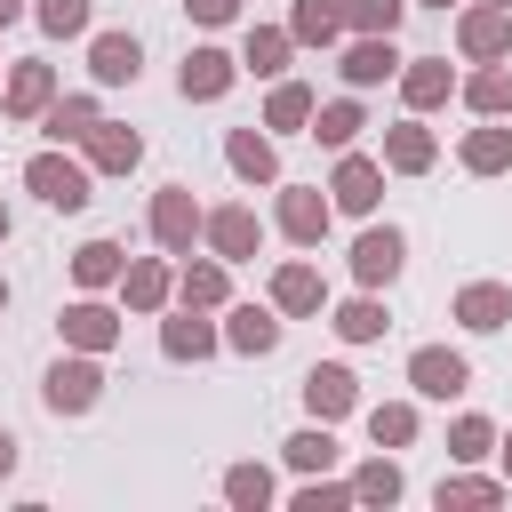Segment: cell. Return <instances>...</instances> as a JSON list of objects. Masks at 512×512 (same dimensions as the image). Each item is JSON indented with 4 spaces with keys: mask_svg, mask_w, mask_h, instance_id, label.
Here are the masks:
<instances>
[{
    "mask_svg": "<svg viewBox=\"0 0 512 512\" xmlns=\"http://www.w3.org/2000/svg\"><path fill=\"white\" fill-rule=\"evenodd\" d=\"M24 184H32V192H40L48 208H80V200H88V176H80V168H72L64 152H40V160L24 168Z\"/></svg>",
    "mask_w": 512,
    "mask_h": 512,
    "instance_id": "1",
    "label": "cell"
},
{
    "mask_svg": "<svg viewBox=\"0 0 512 512\" xmlns=\"http://www.w3.org/2000/svg\"><path fill=\"white\" fill-rule=\"evenodd\" d=\"M408 384H416L424 400H456V392L472 384V368H464L456 352H440V344H424V352L408 360Z\"/></svg>",
    "mask_w": 512,
    "mask_h": 512,
    "instance_id": "2",
    "label": "cell"
},
{
    "mask_svg": "<svg viewBox=\"0 0 512 512\" xmlns=\"http://www.w3.org/2000/svg\"><path fill=\"white\" fill-rule=\"evenodd\" d=\"M96 384H104L96 360H56V368H48V408H88Z\"/></svg>",
    "mask_w": 512,
    "mask_h": 512,
    "instance_id": "3",
    "label": "cell"
},
{
    "mask_svg": "<svg viewBox=\"0 0 512 512\" xmlns=\"http://www.w3.org/2000/svg\"><path fill=\"white\" fill-rule=\"evenodd\" d=\"M152 232H160V248H184V240L200 232V208H192V192H160V200H152Z\"/></svg>",
    "mask_w": 512,
    "mask_h": 512,
    "instance_id": "4",
    "label": "cell"
},
{
    "mask_svg": "<svg viewBox=\"0 0 512 512\" xmlns=\"http://www.w3.org/2000/svg\"><path fill=\"white\" fill-rule=\"evenodd\" d=\"M352 272L376 288V280H392L400 272V232L384 224V232H360V248H352Z\"/></svg>",
    "mask_w": 512,
    "mask_h": 512,
    "instance_id": "5",
    "label": "cell"
},
{
    "mask_svg": "<svg viewBox=\"0 0 512 512\" xmlns=\"http://www.w3.org/2000/svg\"><path fill=\"white\" fill-rule=\"evenodd\" d=\"M392 64H400V56H392V32H368V40L344 56V80H352V88H376Z\"/></svg>",
    "mask_w": 512,
    "mask_h": 512,
    "instance_id": "6",
    "label": "cell"
},
{
    "mask_svg": "<svg viewBox=\"0 0 512 512\" xmlns=\"http://www.w3.org/2000/svg\"><path fill=\"white\" fill-rule=\"evenodd\" d=\"M232 88V56L224 48H192L184 56V96H224Z\"/></svg>",
    "mask_w": 512,
    "mask_h": 512,
    "instance_id": "7",
    "label": "cell"
},
{
    "mask_svg": "<svg viewBox=\"0 0 512 512\" xmlns=\"http://www.w3.org/2000/svg\"><path fill=\"white\" fill-rule=\"evenodd\" d=\"M208 240H216V256L232 264V256L256 248V216H248V208H216V216H208Z\"/></svg>",
    "mask_w": 512,
    "mask_h": 512,
    "instance_id": "8",
    "label": "cell"
},
{
    "mask_svg": "<svg viewBox=\"0 0 512 512\" xmlns=\"http://www.w3.org/2000/svg\"><path fill=\"white\" fill-rule=\"evenodd\" d=\"M456 320H464V328H504V320H512V296L480 280V288H464V296H456Z\"/></svg>",
    "mask_w": 512,
    "mask_h": 512,
    "instance_id": "9",
    "label": "cell"
},
{
    "mask_svg": "<svg viewBox=\"0 0 512 512\" xmlns=\"http://www.w3.org/2000/svg\"><path fill=\"white\" fill-rule=\"evenodd\" d=\"M304 400H312V416L328 424V416L352 408V376H344V368H312V376H304Z\"/></svg>",
    "mask_w": 512,
    "mask_h": 512,
    "instance_id": "10",
    "label": "cell"
},
{
    "mask_svg": "<svg viewBox=\"0 0 512 512\" xmlns=\"http://www.w3.org/2000/svg\"><path fill=\"white\" fill-rule=\"evenodd\" d=\"M376 184H384V176H376L368 160H344V168H336V208L368 216V208H376Z\"/></svg>",
    "mask_w": 512,
    "mask_h": 512,
    "instance_id": "11",
    "label": "cell"
},
{
    "mask_svg": "<svg viewBox=\"0 0 512 512\" xmlns=\"http://www.w3.org/2000/svg\"><path fill=\"white\" fill-rule=\"evenodd\" d=\"M280 224H288V240H320L328 232V200L320 192H288L280 200Z\"/></svg>",
    "mask_w": 512,
    "mask_h": 512,
    "instance_id": "12",
    "label": "cell"
},
{
    "mask_svg": "<svg viewBox=\"0 0 512 512\" xmlns=\"http://www.w3.org/2000/svg\"><path fill=\"white\" fill-rule=\"evenodd\" d=\"M512 40V8H480V16H464V48L472 56H496Z\"/></svg>",
    "mask_w": 512,
    "mask_h": 512,
    "instance_id": "13",
    "label": "cell"
},
{
    "mask_svg": "<svg viewBox=\"0 0 512 512\" xmlns=\"http://www.w3.org/2000/svg\"><path fill=\"white\" fill-rule=\"evenodd\" d=\"M272 304H280V312H312V304H320V272H312V264H288V272L272 280Z\"/></svg>",
    "mask_w": 512,
    "mask_h": 512,
    "instance_id": "14",
    "label": "cell"
},
{
    "mask_svg": "<svg viewBox=\"0 0 512 512\" xmlns=\"http://www.w3.org/2000/svg\"><path fill=\"white\" fill-rule=\"evenodd\" d=\"M464 168H480V176L512 168V128H480V136H464Z\"/></svg>",
    "mask_w": 512,
    "mask_h": 512,
    "instance_id": "15",
    "label": "cell"
},
{
    "mask_svg": "<svg viewBox=\"0 0 512 512\" xmlns=\"http://www.w3.org/2000/svg\"><path fill=\"white\" fill-rule=\"evenodd\" d=\"M56 96V80H48V64H16V80H8V112H40Z\"/></svg>",
    "mask_w": 512,
    "mask_h": 512,
    "instance_id": "16",
    "label": "cell"
},
{
    "mask_svg": "<svg viewBox=\"0 0 512 512\" xmlns=\"http://www.w3.org/2000/svg\"><path fill=\"white\" fill-rule=\"evenodd\" d=\"M88 152H96V168H136V128H88Z\"/></svg>",
    "mask_w": 512,
    "mask_h": 512,
    "instance_id": "17",
    "label": "cell"
},
{
    "mask_svg": "<svg viewBox=\"0 0 512 512\" xmlns=\"http://www.w3.org/2000/svg\"><path fill=\"white\" fill-rule=\"evenodd\" d=\"M64 336L88 344V352H104V344H112V312H104V304H72V312H64Z\"/></svg>",
    "mask_w": 512,
    "mask_h": 512,
    "instance_id": "18",
    "label": "cell"
},
{
    "mask_svg": "<svg viewBox=\"0 0 512 512\" xmlns=\"http://www.w3.org/2000/svg\"><path fill=\"white\" fill-rule=\"evenodd\" d=\"M96 80H136V40L128 32H104L96 40Z\"/></svg>",
    "mask_w": 512,
    "mask_h": 512,
    "instance_id": "19",
    "label": "cell"
},
{
    "mask_svg": "<svg viewBox=\"0 0 512 512\" xmlns=\"http://www.w3.org/2000/svg\"><path fill=\"white\" fill-rule=\"evenodd\" d=\"M232 344H240V352H272V344H280V320L248 304V312H232Z\"/></svg>",
    "mask_w": 512,
    "mask_h": 512,
    "instance_id": "20",
    "label": "cell"
},
{
    "mask_svg": "<svg viewBox=\"0 0 512 512\" xmlns=\"http://www.w3.org/2000/svg\"><path fill=\"white\" fill-rule=\"evenodd\" d=\"M336 24H344L336 0H296V40H336Z\"/></svg>",
    "mask_w": 512,
    "mask_h": 512,
    "instance_id": "21",
    "label": "cell"
},
{
    "mask_svg": "<svg viewBox=\"0 0 512 512\" xmlns=\"http://www.w3.org/2000/svg\"><path fill=\"white\" fill-rule=\"evenodd\" d=\"M384 160H392V168H432V136H424V128H392V136H384Z\"/></svg>",
    "mask_w": 512,
    "mask_h": 512,
    "instance_id": "22",
    "label": "cell"
},
{
    "mask_svg": "<svg viewBox=\"0 0 512 512\" xmlns=\"http://www.w3.org/2000/svg\"><path fill=\"white\" fill-rule=\"evenodd\" d=\"M232 168H240L248 184H272V176H280V168H272V144H264V136H232Z\"/></svg>",
    "mask_w": 512,
    "mask_h": 512,
    "instance_id": "23",
    "label": "cell"
},
{
    "mask_svg": "<svg viewBox=\"0 0 512 512\" xmlns=\"http://www.w3.org/2000/svg\"><path fill=\"white\" fill-rule=\"evenodd\" d=\"M72 272H80V280H88V288H104V280H112V272H120V248H112V240H88V248H80V256H72Z\"/></svg>",
    "mask_w": 512,
    "mask_h": 512,
    "instance_id": "24",
    "label": "cell"
},
{
    "mask_svg": "<svg viewBox=\"0 0 512 512\" xmlns=\"http://www.w3.org/2000/svg\"><path fill=\"white\" fill-rule=\"evenodd\" d=\"M88 128H96V104H88V96H72V104L48 112V136H56V144H64V136H88Z\"/></svg>",
    "mask_w": 512,
    "mask_h": 512,
    "instance_id": "25",
    "label": "cell"
},
{
    "mask_svg": "<svg viewBox=\"0 0 512 512\" xmlns=\"http://www.w3.org/2000/svg\"><path fill=\"white\" fill-rule=\"evenodd\" d=\"M336 336H352V344H368V336H384V312H376V304L360 296V304H344V312H336Z\"/></svg>",
    "mask_w": 512,
    "mask_h": 512,
    "instance_id": "26",
    "label": "cell"
},
{
    "mask_svg": "<svg viewBox=\"0 0 512 512\" xmlns=\"http://www.w3.org/2000/svg\"><path fill=\"white\" fill-rule=\"evenodd\" d=\"M208 344H216V336H208V320H192V312H184V320H168V352H176V360H200Z\"/></svg>",
    "mask_w": 512,
    "mask_h": 512,
    "instance_id": "27",
    "label": "cell"
},
{
    "mask_svg": "<svg viewBox=\"0 0 512 512\" xmlns=\"http://www.w3.org/2000/svg\"><path fill=\"white\" fill-rule=\"evenodd\" d=\"M304 120H312V96H304L296 80H288V88H272V128H304Z\"/></svg>",
    "mask_w": 512,
    "mask_h": 512,
    "instance_id": "28",
    "label": "cell"
},
{
    "mask_svg": "<svg viewBox=\"0 0 512 512\" xmlns=\"http://www.w3.org/2000/svg\"><path fill=\"white\" fill-rule=\"evenodd\" d=\"M368 432H376V448H400V440H416V416H408V408H376Z\"/></svg>",
    "mask_w": 512,
    "mask_h": 512,
    "instance_id": "29",
    "label": "cell"
},
{
    "mask_svg": "<svg viewBox=\"0 0 512 512\" xmlns=\"http://www.w3.org/2000/svg\"><path fill=\"white\" fill-rule=\"evenodd\" d=\"M328 456H336V440H328V432H296V440H288V464H296V472H320Z\"/></svg>",
    "mask_w": 512,
    "mask_h": 512,
    "instance_id": "30",
    "label": "cell"
},
{
    "mask_svg": "<svg viewBox=\"0 0 512 512\" xmlns=\"http://www.w3.org/2000/svg\"><path fill=\"white\" fill-rule=\"evenodd\" d=\"M224 496H232V504H264V496H272L264 464H240V472H224Z\"/></svg>",
    "mask_w": 512,
    "mask_h": 512,
    "instance_id": "31",
    "label": "cell"
},
{
    "mask_svg": "<svg viewBox=\"0 0 512 512\" xmlns=\"http://www.w3.org/2000/svg\"><path fill=\"white\" fill-rule=\"evenodd\" d=\"M352 496H360V504H392V496H400V472H392V464H368V472L352 480Z\"/></svg>",
    "mask_w": 512,
    "mask_h": 512,
    "instance_id": "32",
    "label": "cell"
},
{
    "mask_svg": "<svg viewBox=\"0 0 512 512\" xmlns=\"http://www.w3.org/2000/svg\"><path fill=\"white\" fill-rule=\"evenodd\" d=\"M464 96H472L480 112H512V72H480V80H472Z\"/></svg>",
    "mask_w": 512,
    "mask_h": 512,
    "instance_id": "33",
    "label": "cell"
},
{
    "mask_svg": "<svg viewBox=\"0 0 512 512\" xmlns=\"http://www.w3.org/2000/svg\"><path fill=\"white\" fill-rule=\"evenodd\" d=\"M448 96V64H416L408 72V104H440Z\"/></svg>",
    "mask_w": 512,
    "mask_h": 512,
    "instance_id": "34",
    "label": "cell"
},
{
    "mask_svg": "<svg viewBox=\"0 0 512 512\" xmlns=\"http://www.w3.org/2000/svg\"><path fill=\"white\" fill-rule=\"evenodd\" d=\"M312 136H320V144H352V136H360V112H352V104H328Z\"/></svg>",
    "mask_w": 512,
    "mask_h": 512,
    "instance_id": "35",
    "label": "cell"
},
{
    "mask_svg": "<svg viewBox=\"0 0 512 512\" xmlns=\"http://www.w3.org/2000/svg\"><path fill=\"white\" fill-rule=\"evenodd\" d=\"M160 296H168V272H160V264H136V272H128V304H144V312H152Z\"/></svg>",
    "mask_w": 512,
    "mask_h": 512,
    "instance_id": "36",
    "label": "cell"
},
{
    "mask_svg": "<svg viewBox=\"0 0 512 512\" xmlns=\"http://www.w3.org/2000/svg\"><path fill=\"white\" fill-rule=\"evenodd\" d=\"M496 496H504L496 480H440V512L448 504H496Z\"/></svg>",
    "mask_w": 512,
    "mask_h": 512,
    "instance_id": "37",
    "label": "cell"
},
{
    "mask_svg": "<svg viewBox=\"0 0 512 512\" xmlns=\"http://www.w3.org/2000/svg\"><path fill=\"white\" fill-rule=\"evenodd\" d=\"M400 8H408V0H352V24H360V32H392Z\"/></svg>",
    "mask_w": 512,
    "mask_h": 512,
    "instance_id": "38",
    "label": "cell"
},
{
    "mask_svg": "<svg viewBox=\"0 0 512 512\" xmlns=\"http://www.w3.org/2000/svg\"><path fill=\"white\" fill-rule=\"evenodd\" d=\"M40 24L48 32H88V0H40Z\"/></svg>",
    "mask_w": 512,
    "mask_h": 512,
    "instance_id": "39",
    "label": "cell"
},
{
    "mask_svg": "<svg viewBox=\"0 0 512 512\" xmlns=\"http://www.w3.org/2000/svg\"><path fill=\"white\" fill-rule=\"evenodd\" d=\"M280 56H288V32H248V64L256 72H280Z\"/></svg>",
    "mask_w": 512,
    "mask_h": 512,
    "instance_id": "40",
    "label": "cell"
},
{
    "mask_svg": "<svg viewBox=\"0 0 512 512\" xmlns=\"http://www.w3.org/2000/svg\"><path fill=\"white\" fill-rule=\"evenodd\" d=\"M216 296H224V272L216 264H192L184 272V304H216Z\"/></svg>",
    "mask_w": 512,
    "mask_h": 512,
    "instance_id": "41",
    "label": "cell"
},
{
    "mask_svg": "<svg viewBox=\"0 0 512 512\" xmlns=\"http://www.w3.org/2000/svg\"><path fill=\"white\" fill-rule=\"evenodd\" d=\"M448 448H456V456H488V424H480V416H464V424L448 432Z\"/></svg>",
    "mask_w": 512,
    "mask_h": 512,
    "instance_id": "42",
    "label": "cell"
},
{
    "mask_svg": "<svg viewBox=\"0 0 512 512\" xmlns=\"http://www.w3.org/2000/svg\"><path fill=\"white\" fill-rule=\"evenodd\" d=\"M336 504H344V488H304L296 496V512H336Z\"/></svg>",
    "mask_w": 512,
    "mask_h": 512,
    "instance_id": "43",
    "label": "cell"
},
{
    "mask_svg": "<svg viewBox=\"0 0 512 512\" xmlns=\"http://www.w3.org/2000/svg\"><path fill=\"white\" fill-rule=\"evenodd\" d=\"M184 8H192V16H200V24H224V16H232V8H240V0H184Z\"/></svg>",
    "mask_w": 512,
    "mask_h": 512,
    "instance_id": "44",
    "label": "cell"
},
{
    "mask_svg": "<svg viewBox=\"0 0 512 512\" xmlns=\"http://www.w3.org/2000/svg\"><path fill=\"white\" fill-rule=\"evenodd\" d=\"M16 16H24V0H0V24H16Z\"/></svg>",
    "mask_w": 512,
    "mask_h": 512,
    "instance_id": "45",
    "label": "cell"
},
{
    "mask_svg": "<svg viewBox=\"0 0 512 512\" xmlns=\"http://www.w3.org/2000/svg\"><path fill=\"white\" fill-rule=\"evenodd\" d=\"M8 464H16V440H8V432H0V472H8Z\"/></svg>",
    "mask_w": 512,
    "mask_h": 512,
    "instance_id": "46",
    "label": "cell"
},
{
    "mask_svg": "<svg viewBox=\"0 0 512 512\" xmlns=\"http://www.w3.org/2000/svg\"><path fill=\"white\" fill-rule=\"evenodd\" d=\"M0 240H8V208H0Z\"/></svg>",
    "mask_w": 512,
    "mask_h": 512,
    "instance_id": "47",
    "label": "cell"
},
{
    "mask_svg": "<svg viewBox=\"0 0 512 512\" xmlns=\"http://www.w3.org/2000/svg\"><path fill=\"white\" fill-rule=\"evenodd\" d=\"M504 464H512V440H504Z\"/></svg>",
    "mask_w": 512,
    "mask_h": 512,
    "instance_id": "48",
    "label": "cell"
},
{
    "mask_svg": "<svg viewBox=\"0 0 512 512\" xmlns=\"http://www.w3.org/2000/svg\"><path fill=\"white\" fill-rule=\"evenodd\" d=\"M0 304H8V288H0Z\"/></svg>",
    "mask_w": 512,
    "mask_h": 512,
    "instance_id": "49",
    "label": "cell"
},
{
    "mask_svg": "<svg viewBox=\"0 0 512 512\" xmlns=\"http://www.w3.org/2000/svg\"><path fill=\"white\" fill-rule=\"evenodd\" d=\"M440 8H448V0H440Z\"/></svg>",
    "mask_w": 512,
    "mask_h": 512,
    "instance_id": "50",
    "label": "cell"
},
{
    "mask_svg": "<svg viewBox=\"0 0 512 512\" xmlns=\"http://www.w3.org/2000/svg\"><path fill=\"white\" fill-rule=\"evenodd\" d=\"M504 8H512V0H504Z\"/></svg>",
    "mask_w": 512,
    "mask_h": 512,
    "instance_id": "51",
    "label": "cell"
}]
</instances>
